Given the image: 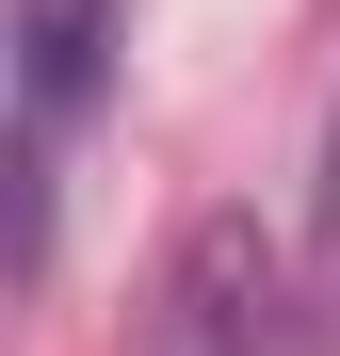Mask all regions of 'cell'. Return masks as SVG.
I'll list each match as a JSON object with an SVG mask.
<instances>
[{"label": "cell", "mask_w": 340, "mask_h": 356, "mask_svg": "<svg viewBox=\"0 0 340 356\" xmlns=\"http://www.w3.org/2000/svg\"><path fill=\"white\" fill-rule=\"evenodd\" d=\"M97 81H113V0H17V275H49V211Z\"/></svg>", "instance_id": "cell-1"}, {"label": "cell", "mask_w": 340, "mask_h": 356, "mask_svg": "<svg viewBox=\"0 0 340 356\" xmlns=\"http://www.w3.org/2000/svg\"><path fill=\"white\" fill-rule=\"evenodd\" d=\"M130 356H292V308H275L259 211H195V227H179V259H162Z\"/></svg>", "instance_id": "cell-2"}, {"label": "cell", "mask_w": 340, "mask_h": 356, "mask_svg": "<svg viewBox=\"0 0 340 356\" xmlns=\"http://www.w3.org/2000/svg\"><path fill=\"white\" fill-rule=\"evenodd\" d=\"M308 308L340 324V113H324V178H308Z\"/></svg>", "instance_id": "cell-3"}]
</instances>
